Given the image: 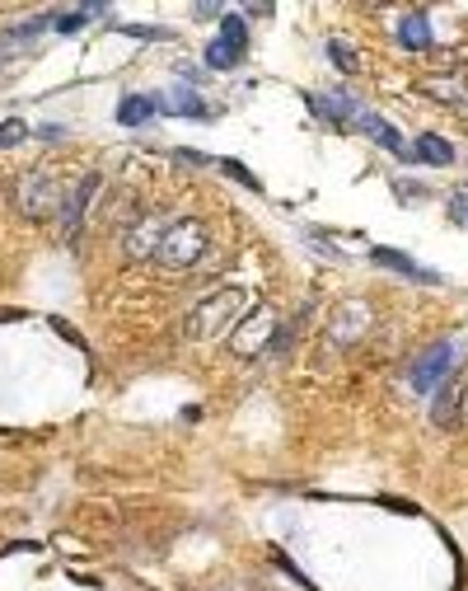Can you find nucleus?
<instances>
[{"instance_id":"obj_17","label":"nucleus","mask_w":468,"mask_h":591,"mask_svg":"<svg viewBox=\"0 0 468 591\" xmlns=\"http://www.w3.org/2000/svg\"><path fill=\"white\" fill-rule=\"evenodd\" d=\"M449 217H455L459 225H468V193H455V197H449Z\"/></svg>"},{"instance_id":"obj_6","label":"nucleus","mask_w":468,"mask_h":591,"mask_svg":"<svg viewBox=\"0 0 468 591\" xmlns=\"http://www.w3.org/2000/svg\"><path fill=\"white\" fill-rule=\"evenodd\" d=\"M20 207L28 211V217H52V211H57V178L28 169L20 178Z\"/></svg>"},{"instance_id":"obj_7","label":"nucleus","mask_w":468,"mask_h":591,"mask_svg":"<svg viewBox=\"0 0 468 591\" xmlns=\"http://www.w3.org/2000/svg\"><path fill=\"white\" fill-rule=\"evenodd\" d=\"M370 258L379 263V268H394V272L412 277V282H426V287H436V282H441V277L431 272V268H422V263H412L408 254H398V249H384V244H375V249H370Z\"/></svg>"},{"instance_id":"obj_13","label":"nucleus","mask_w":468,"mask_h":591,"mask_svg":"<svg viewBox=\"0 0 468 591\" xmlns=\"http://www.w3.org/2000/svg\"><path fill=\"white\" fill-rule=\"evenodd\" d=\"M24 137H28V122H20V118L0 122V151H10V146H20Z\"/></svg>"},{"instance_id":"obj_15","label":"nucleus","mask_w":468,"mask_h":591,"mask_svg":"<svg viewBox=\"0 0 468 591\" xmlns=\"http://www.w3.org/2000/svg\"><path fill=\"white\" fill-rule=\"evenodd\" d=\"M85 20H90L85 10H66V14H52V28L57 33H75V28H85Z\"/></svg>"},{"instance_id":"obj_5","label":"nucleus","mask_w":468,"mask_h":591,"mask_svg":"<svg viewBox=\"0 0 468 591\" xmlns=\"http://www.w3.org/2000/svg\"><path fill=\"white\" fill-rule=\"evenodd\" d=\"M244 52H248V28H244L239 14H225L221 38L207 47V66L211 71H234V66L244 61Z\"/></svg>"},{"instance_id":"obj_4","label":"nucleus","mask_w":468,"mask_h":591,"mask_svg":"<svg viewBox=\"0 0 468 591\" xmlns=\"http://www.w3.org/2000/svg\"><path fill=\"white\" fill-rule=\"evenodd\" d=\"M239 301H244V296L234 291V287H230V291H215L211 301H202V305H197L192 315H188V334H192V338H211V334H221V324H230V319H234Z\"/></svg>"},{"instance_id":"obj_3","label":"nucleus","mask_w":468,"mask_h":591,"mask_svg":"<svg viewBox=\"0 0 468 591\" xmlns=\"http://www.w3.org/2000/svg\"><path fill=\"white\" fill-rule=\"evenodd\" d=\"M455 366H459V343L445 338V343H436L431 352H422V361H412V390H417V394H431Z\"/></svg>"},{"instance_id":"obj_16","label":"nucleus","mask_w":468,"mask_h":591,"mask_svg":"<svg viewBox=\"0 0 468 591\" xmlns=\"http://www.w3.org/2000/svg\"><path fill=\"white\" fill-rule=\"evenodd\" d=\"M225 174L234 178V184H244V188H254V193H262V184H258V178H254V174H248V169H244V164H239V160H225Z\"/></svg>"},{"instance_id":"obj_12","label":"nucleus","mask_w":468,"mask_h":591,"mask_svg":"<svg viewBox=\"0 0 468 591\" xmlns=\"http://www.w3.org/2000/svg\"><path fill=\"white\" fill-rule=\"evenodd\" d=\"M412 155L426 160V164H449V160H455V146H449L445 137H417Z\"/></svg>"},{"instance_id":"obj_18","label":"nucleus","mask_w":468,"mask_h":591,"mask_svg":"<svg viewBox=\"0 0 468 591\" xmlns=\"http://www.w3.org/2000/svg\"><path fill=\"white\" fill-rule=\"evenodd\" d=\"M122 33H131V38H169L164 28H145V24H117Z\"/></svg>"},{"instance_id":"obj_19","label":"nucleus","mask_w":468,"mask_h":591,"mask_svg":"<svg viewBox=\"0 0 468 591\" xmlns=\"http://www.w3.org/2000/svg\"><path fill=\"white\" fill-rule=\"evenodd\" d=\"M174 160H178V164H207L202 151H174Z\"/></svg>"},{"instance_id":"obj_10","label":"nucleus","mask_w":468,"mask_h":591,"mask_svg":"<svg viewBox=\"0 0 468 591\" xmlns=\"http://www.w3.org/2000/svg\"><path fill=\"white\" fill-rule=\"evenodd\" d=\"M398 43L412 47V52H426L431 47V24H426V14L417 10V14H403L398 20Z\"/></svg>"},{"instance_id":"obj_1","label":"nucleus","mask_w":468,"mask_h":591,"mask_svg":"<svg viewBox=\"0 0 468 591\" xmlns=\"http://www.w3.org/2000/svg\"><path fill=\"white\" fill-rule=\"evenodd\" d=\"M309 108L319 113V118H328L332 127H356V131H365L370 141H379L389 155H398V160H412V151L403 146V137L394 131V122H384L375 108H365L356 94H309Z\"/></svg>"},{"instance_id":"obj_21","label":"nucleus","mask_w":468,"mask_h":591,"mask_svg":"<svg viewBox=\"0 0 468 591\" xmlns=\"http://www.w3.org/2000/svg\"><path fill=\"white\" fill-rule=\"evenodd\" d=\"M464 399H468V394H464ZM464 418H468V404H464Z\"/></svg>"},{"instance_id":"obj_2","label":"nucleus","mask_w":468,"mask_h":591,"mask_svg":"<svg viewBox=\"0 0 468 591\" xmlns=\"http://www.w3.org/2000/svg\"><path fill=\"white\" fill-rule=\"evenodd\" d=\"M155 254H160V263H169V268H188V263H197L207 254V225L202 221H174L160 235Z\"/></svg>"},{"instance_id":"obj_8","label":"nucleus","mask_w":468,"mask_h":591,"mask_svg":"<svg viewBox=\"0 0 468 591\" xmlns=\"http://www.w3.org/2000/svg\"><path fill=\"white\" fill-rule=\"evenodd\" d=\"M155 108L160 113H174V118H207V104L197 90H174V94H155Z\"/></svg>"},{"instance_id":"obj_20","label":"nucleus","mask_w":468,"mask_h":591,"mask_svg":"<svg viewBox=\"0 0 468 591\" xmlns=\"http://www.w3.org/2000/svg\"><path fill=\"white\" fill-rule=\"evenodd\" d=\"M192 14H197V20H211V14H225V10H221V5H197Z\"/></svg>"},{"instance_id":"obj_14","label":"nucleus","mask_w":468,"mask_h":591,"mask_svg":"<svg viewBox=\"0 0 468 591\" xmlns=\"http://www.w3.org/2000/svg\"><path fill=\"white\" fill-rule=\"evenodd\" d=\"M328 57H332V66H338V71H356V52H351L347 43L332 38V43H328Z\"/></svg>"},{"instance_id":"obj_11","label":"nucleus","mask_w":468,"mask_h":591,"mask_svg":"<svg viewBox=\"0 0 468 591\" xmlns=\"http://www.w3.org/2000/svg\"><path fill=\"white\" fill-rule=\"evenodd\" d=\"M98 193V174H90L85 184H80V193L71 197V207H66V235H80V225H85V202Z\"/></svg>"},{"instance_id":"obj_9","label":"nucleus","mask_w":468,"mask_h":591,"mask_svg":"<svg viewBox=\"0 0 468 591\" xmlns=\"http://www.w3.org/2000/svg\"><path fill=\"white\" fill-rule=\"evenodd\" d=\"M155 94H127L122 104H117V122L122 127H141V122H150L155 118Z\"/></svg>"}]
</instances>
